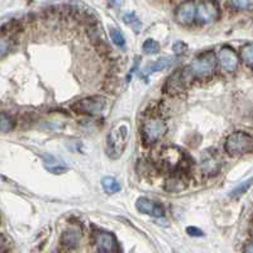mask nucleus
I'll list each match as a JSON object with an SVG mask.
<instances>
[{
    "instance_id": "obj_1",
    "label": "nucleus",
    "mask_w": 253,
    "mask_h": 253,
    "mask_svg": "<svg viewBox=\"0 0 253 253\" xmlns=\"http://www.w3.org/2000/svg\"><path fill=\"white\" fill-rule=\"evenodd\" d=\"M216 63H218V61H216L215 55L209 51L198 56L189 66L181 69V71L187 83L190 84L195 78H205V76L213 74L216 67Z\"/></svg>"
},
{
    "instance_id": "obj_2",
    "label": "nucleus",
    "mask_w": 253,
    "mask_h": 253,
    "mask_svg": "<svg viewBox=\"0 0 253 253\" xmlns=\"http://www.w3.org/2000/svg\"><path fill=\"white\" fill-rule=\"evenodd\" d=\"M129 138V126L126 121H121L113 126L108 135V155L112 158H119L126 150Z\"/></svg>"
},
{
    "instance_id": "obj_3",
    "label": "nucleus",
    "mask_w": 253,
    "mask_h": 253,
    "mask_svg": "<svg viewBox=\"0 0 253 253\" xmlns=\"http://www.w3.org/2000/svg\"><path fill=\"white\" fill-rule=\"evenodd\" d=\"M224 148L229 155L233 156L253 152V135L246 132L232 133L225 141Z\"/></svg>"
},
{
    "instance_id": "obj_4",
    "label": "nucleus",
    "mask_w": 253,
    "mask_h": 253,
    "mask_svg": "<svg viewBox=\"0 0 253 253\" xmlns=\"http://www.w3.org/2000/svg\"><path fill=\"white\" fill-rule=\"evenodd\" d=\"M167 132V126L160 117H150L142 123L141 133L144 144H152L162 138Z\"/></svg>"
},
{
    "instance_id": "obj_5",
    "label": "nucleus",
    "mask_w": 253,
    "mask_h": 253,
    "mask_svg": "<svg viewBox=\"0 0 253 253\" xmlns=\"http://www.w3.org/2000/svg\"><path fill=\"white\" fill-rule=\"evenodd\" d=\"M105 107H107V100L103 96H90L72 104L71 109L79 114L96 115L100 114Z\"/></svg>"
},
{
    "instance_id": "obj_6",
    "label": "nucleus",
    "mask_w": 253,
    "mask_h": 253,
    "mask_svg": "<svg viewBox=\"0 0 253 253\" xmlns=\"http://www.w3.org/2000/svg\"><path fill=\"white\" fill-rule=\"evenodd\" d=\"M186 157L181 150H178L176 147H169L165 151H162L161 156H160V162L161 166L167 171H177L181 169L184 165V158Z\"/></svg>"
},
{
    "instance_id": "obj_7",
    "label": "nucleus",
    "mask_w": 253,
    "mask_h": 253,
    "mask_svg": "<svg viewBox=\"0 0 253 253\" xmlns=\"http://www.w3.org/2000/svg\"><path fill=\"white\" fill-rule=\"evenodd\" d=\"M94 246L99 252L103 253H115L121 251L117 238L109 232L103 230L94 233Z\"/></svg>"
},
{
    "instance_id": "obj_8",
    "label": "nucleus",
    "mask_w": 253,
    "mask_h": 253,
    "mask_svg": "<svg viewBox=\"0 0 253 253\" xmlns=\"http://www.w3.org/2000/svg\"><path fill=\"white\" fill-rule=\"evenodd\" d=\"M200 23H213L219 17V8L211 0H205L198 5V13H196Z\"/></svg>"
},
{
    "instance_id": "obj_9",
    "label": "nucleus",
    "mask_w": 253,
    "mask_h": 253,
    "mask_svg": "<svg viewBox=\"0 0 253 253\" xmlns=\"http://www.w3.org/2000/svg\"><path fill=\"white\" fill-rule=\"evenodd\" d=\"M196 13H198L196 4L194 1H185L176 9L175 19L177 23L187 26V24L193 23L196 17Z\"/></svg>"
},
{
    "instance_id": "obj_10",
    "label": "nucleus",
    "mask_w": 253,
    "mask_h": 253,
    "mask_svg": "<svg viewBox=\"0 0 253 253\" xmlns=\"http://www.w3.org/2000/svg\"><path fill=\"white\" fill-rule=\"evenodd\" d=\"M219 63H220L221 69H224L228 72L236 71L237 67H238L239 58L238 55L236 53L232 47L224 46L221 47L220 51H219Z\"/></svg>"
},
{
    "instance_id": "obj_11",
    "label": "nucleus",
    "mask_w": 253,
    "mask_h": 253,
    "mask_svg": "<svg viewBox=\"0 0 253 253\" xmlns=\"http://www.w3.org/2000/svg\"><path fill=\"white\" fill-rule=\"evenodd\" d=\"M135 208L138 210L139 213L146 214V215L156 216V218H160V216H164L165 209L160 203L153 202L151 199L147 198H139L137 202H135Z\"/></svg>"
},
{
    "instance_id": "obj_12",
    "label": "nucleus",
    "mask_w": 253,
    "mask_h": 253,
    "mask_svg": "<svg viewBox=\"0 0 253 253\" xmlns=\"http://www.w3.org/2000/svg\"><path fill=\"white\" fill-rule=\"evenodd\" d=\"M187 81L185 79L184 74H182L181 70H177L172 74V75L169 78V80L165 84V92L167 94H177V92H181L185 89V86L187 85Z\"/></svg>"
},
{
    "instance_id": "obj_13",
    "label": "nucleus",
    "mask_w": 253,
    "mask_h": 253,
    "mask_svg": "<svg viewBox=\"0 0 253 253\" xmlns=\"http://www.w3.org/2000/svg\"><path fill=\"white\" fill-rule=\"evenodd\" d=\"M81 239V230L78 227L67 228L61 236V245L66 248H76L80 243Z\"/></svg>"
},
{
    "instance_id": "obj_14",
    "label": "nucleus",
    "mask_w": 253,
    "mask_h": 253,
    "mask_svg": "<svg viewBox=\"0 0 253 253\" xmlns=\"http://www.w3.org/2000/svg\"><path fill=\"white\" fill-rule=\"evenodd\" d=\"M221 166L220 158L214 153H204L202 158V170L208 175H215Z\"/></svg>"
},
{
    "instance_id": "obj_15",
    "label": "nucleus",
    "mask_w": 253,
    "mask_h": 253,
    "mask_svg": "<svg viewBox=\"0 0 253 253\" xmlns=\"http://www.w3.org/2000/svg\"><path fill=\"white\" fill-rule=\"evenodd\" d=\"M173 61L175 60H173V58H170V57H164V58H161V60L155 61V62L150 63V65H147V66L143 69V71H142V74H143L144 76H150L151 74H153V72H156V71L166 70L167 67H170L171 65H172Z\"/></svg>"
},
{
    "instance_id": "obj_16",
    "label": "nucleus",
    "mask_w": 253,
    "mask_h": 253,
    "mask_svg": "<svg viewBox=\"0 0 253 253\" xmlns=\"http://www.w3.org/2000/svg\"><path fill=\"white\" fill-rule=\"evenodd\" d=\"M101 185H103V189L105 190L108 194L119 193L122 190L121 184L113 177H104L103 181H101Z\"/></svg>"
},
{
    "instance_id": "obj_17",
    "label": "nucleus",
    "mask_w": 253,
    "mask_h": 253,
    "mask_svg": "<svg viewBox=\"0 0 253 253\" xmlns=\"http://www.w3.org/2000/svg\"><path fill=\"white\" fill-rule=\"evenodd\" d=\"M241 57L248 66H253V43H247L242 47Z\"/></svg>"
},
{
    "instance_id": "obj_18",
    "label": "nucleus",
    "mask_w": 253,
    "mask_h": 253,
    "mask_svg": "<svg viewBox=\"0 0 253 253\" xmlns=\"http://www.w3.org/2000/svg\"><path fill=\"white\" fill-rule=\"evenodd\" d=\"M14 119L10 117V115L5 114V113H1V117H0V128H1V133H6L9 130H12L14 128Z\"/></svg>"
},
{
    "instance_id": "obj_19",
    "label": "nucleus",
    "mask_w": 253,
    "mask_h": 253,
    "mask_svg": "<svg viewBox=\"0 0 253 253\" xmlns=\"http://www.w3.org/2000/svg\"><path fill=\"white\" fill-rule=\"evenodd\" d=\"M228 4L237 10L253 9V0H228Z\"/></svg>"
},
{
    "instance_id": "obj_20",
    "label": "nucleus",
    "mask_w": 253,
    "mask_h": 253,
    "mask_svg": "<svg viewBox=\"0 0 253 253\" xmlns=\"http://www.w3.org/2000/svg\"><path fill=\"white\" fill-rule=\"evenodd\" d=\"M123 20L126 22V24H128V26H130L134 29L135 33H138L139 28H141V20L137 18L134 13H126L123 17Z\"/></svg>"
},
{
    "instance_id": "obj_21",
    "label": "nucleus",
    "mask_w": 253,
    "mask_h": 253,
    "mask_svg": "<svg viewBox=\"0 0 253 253\" xmlns=\"http://www.w3.org/2000/svg\"><path fill=\"white\" fill-rule=\"evenodd\" d=\"M110 38L114 42V44H117L121 48L126 47V38L119 29H110Z\"/></svg>"
},
{
    "instance_id": "obj_22",
    "label": "nucleus",
    "mask_w": 253,
    "mask_h": 253,
    "mask_svg": "<svg viewBox=\"0 0 253 253\" xmlns=\"http://www.w3.org/2000/svg\"><path fill=\"white\" fill-rule=\"evenodd\" d=\"M182 184H185V182L182 181L181 177L175 176V177H172L171 180L167 181V190H170V191H180V190H182L185 187V185Z\"/></svg>"
},
{
    "instance_id": "obj_23",
    "label": "nucleus",
    "mask_w": 253,
    "mask_h": 253,
    "mask_svg": "<svg viewBox=\"0 0 253 253\" xmlns=\"http://www.w3.org/2000/svg\"><path fill=\"white\" fill-rule=\"evenodd\" d=\"M143 51L146 53H158L160 52V44L155 40H147L143 43Z\"/></svg>"
},
{
    "instance_id": "obj_24",
    "label": "nucleus",
    "mask_w": 253,
    "mask_h": 253,
    "mask_svg": "<svg viewBox=\"0 0 253 253\" xmlns=\"http://www.w3.org/2000/svg\"><path fill=\"white\" fill-rule=\"evenodd\" d=\"M251 185H253V177L250 178V180H247V181H245L242 185H239V186L234 190L233 193H232V196H237V195H241V194H243L246 190L251 186Z\"/></svg>"
},
{
    "instance_id": "obj_25",
    "label": "nucleus",
    "mask_w": 253,
    "mask_h": 253,
    "mask_svg": "<svg viewBox=\"0 0 253 253\" xmlns=\"http://www.w3.org/2000/svg\"><path fill=\"white\" fill-rule=\"evenodd\" d=\"M186 49L187 44H185L184 42H176L173 44V52H176V53H184V52H186Z\"/></svg>"
},
{
    "instance_id": "obj_26",
    "label": "nucleus",
    "mask_w": 253,
    "mask_h": 253,
    "mask_svg": "<svg viewBox=\"0 0 253 253\" xmlns=\"http://www.w3.org/2000/svg\"><path fill=\"white\" fill-rule=\"evenodd\" d=\"M186 232L190 234V236H193V237H200L204 234L202 230L199 229V228H195V227H189L186 229Z\"/></svg>"
},
{
    "instance_id": "obj_27",
    "label": "nucleus",
    "mask_w": 253,
    "mask_h": 253,
    "mask_svg": "<svg viewBox=\"0 0 253 253\" xmlns=\"http://www.w3.org/2000/svg\"><path fill=\"white\" fill-rule=\"evenodd\" d=\"M245 252H248V253H253V243H250V245H247L245 247Z\"/></svg>"
}]
</instances>
